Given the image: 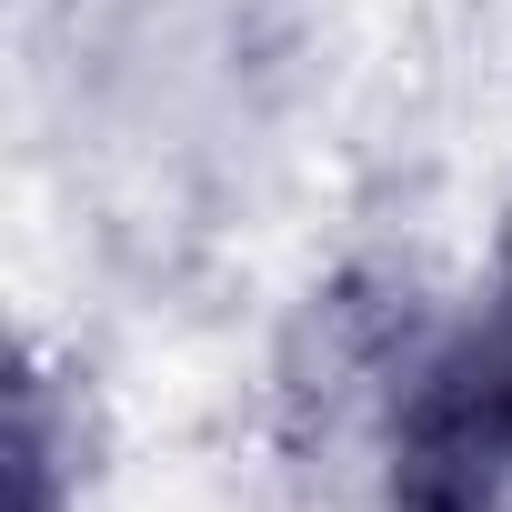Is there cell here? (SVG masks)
<instances>
[{
    "label": "cell",
    "instance_id": "6da1fadb",
    "mask_svg": "<svg viewBox=\"0 0 512 512\" xmlns=\"http://www.w3.org/2000/svg\"><path fill=\"white\" fill-rule=\"evenodd\" d=\"M392 512H512V282L402 382Z\"/></svg>",
    "mask_w": 512,
    "mask_h": 512
}]
</instances>
